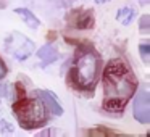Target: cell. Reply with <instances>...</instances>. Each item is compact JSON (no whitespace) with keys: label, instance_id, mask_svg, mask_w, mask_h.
Segmentation results:
<instances>
[{"label":"cell","instance_id":"1","mask_svg":"<svg viewBox=\"0 0 150 137\" xmlns=\"http://www.w3.org/2000/svg\"><path fill=\"white\" fill-rule=\"evenodd\" d=\"M137 89V79L124 60L115 58L103 71V108L107 111L124 110Z\"/></svg>","mask_w":150,"mask_h":137},{"label":"cell","instance_id":"2","mask_svg":"<svg viewBox=\"0 0 150 137\" xmlns=\"http://www.w3.org/2000/svg\"><path fill=\"white\" fill-rule=\"evenodd\" d=\"M100 56L94 50H84L78 53L71 68V82L81 90H92L97 84Z\"/></svg>","mask_w":150,"mask_h":137},{"label":"cell","instance_id":"3","mask_svg":"<svg viewBox=\"0 0 150 137\" xmlns=\"http://www.w3.org/2000/svg\"><path fill=\"white\" fill-rule=\"evenodd\" d=\"M13 111L16 114L20 124L24 129H34L42 126L47 121L45 107L42 100L37 97H23L18 102H15Z\"/></svg>","mask_w":150,"mask_h":137},{"label":"cell","instance_id":"4","mask_svg":"<svg viewBox=\"0 0 150 137\" xmlns=\"http://www.w3.org/2000/svg\"><path fill=\"white\" fill-rule=\"evenodd\" d=\"M5 49L16 60H26L34 52V42L20 32H11L5 40Z\"/></svg>","mask_w":150,"mask_h":137},{"label":"cell","instance_id":"5","mask_svg":"<svg viewBox=\"0 0 150 137\" xmlns=\"http://www.w3.org/2000/svg\"><path fill=\"white\" fill-rule=\"evenodd\" d=\"M134 118L139 123L147 124L150 121V94L147 89H140L134 100Z\"/></svg>","mask_w":150,"mask_h":137},{"label":"cell","instance_id":"6","mask_svg":"<svg viewBox=\"0 0 150 137\" xmlns=\"http://www.w3.org/2000/svg\"><path fill=\"white\" fill-rule=\"evenodd\" d=\"M69 24L78 29H86V28H92V15L91 11H84V10H78L74 13H71L69 16Z\"/></svg>","mask_w":150,"mask_h":137},{"label":"cell","instance_id":"7","mask_svg":"<svg viewBox=\"0 0 150 137\" xmlns=\"http://www.w3.org/2000/svg\"><path fill=\"white\" fill-rule=\"evenodd\" d=\"M37 95L40 97V100H42V103L47 107V110L52 111L55 116H58V114L63 113V108L60 107L58 100H57V97L52 94L50 90H37Z\"/></svg>","mask_w":150,"mask_h":137},{"label":"cell","instance_id":"8","mask_svg":"<svg viewBox=\"0 0 150 137\" xmlns=\"http://www.w3.org/2000/svg\"><path fill=\"white\" fill-rule=\"evenodd\" d=\"M37 56L42 60V66H45V65H50V63H53L57 58H58V52H57L53 47L45 45V47H42V49L37 52Z\"/></svg>","mask_w":150,"mask_h":137},{"label":"cell","instance_id":"9","mask_svg":"<svg viewBox=\"0 0 150 137\" xmlns=\"http://www.w3.org/2000/svg\"><path fill=\"white\" fill-rule=\"evenodd\" d=\"M15 13L20 15V16L24 20V23H26L29 28H33V29H37V28H39L40 21L37 20V18L34 16V13H31L28 8H15Z\"/></svg>","mask_w":150,"mask_h":137},{"label":"cell","instance_id":"10","mask_svg":"<svg viewBox=\"0 0 150 137\" xmlns=\"http://www.w3.org/2000/svg\"><path fill=\"white\" fill-rule=\"evenodd\" d=\"M136 16V11H134V8L131 7H123L120 11H118V21H120L121 24H129L131 21H132V18Z\"/></svg>","mask_w":150,"mask_h":137},{"label":"cell","instance_id":"11","mask_svg":"<svg viewBox=\"0 0 150 137\" xmlns=\"http://www.w3.org/2000/svg\"><path fill=\"white\" fill-rule=\"evenodd\" d=\"M140 31H142L144 34L150 32V16L149 15H144L142 20H140Z\"/></svg>","mask_w":150,"mask_h":137},{"label":"cell","instance_id":"12","mask_svg":"<svg viewBox=\"0 0 150 137\" xmlns=\"http://www.w3.org/2000/svg\"><path fill=\"white\" fill-rule=\"evenodd\" d=\"M139 50H140V55H142V60L145 63H149L150 61V45L149 44H142Z\"/></svg>","mask_w":150,"mask_h":137},{"label":"cell","instance_id":"13","mask_svg":"<svg viewBox=\"0 0 150 137\" xmlns=\"http://www.w3.org/2000/svg\"><path fill=\"white\" fill-rule=\"evenodd\" d=\"M5 73H7V66H5V63L0 60V79L5 76Z\"/></svg>","mask_w":150,"mask_h":137},{"label":"cell","instance_id":"14","mask_svg":"<svg viewBox=\"0 0 150 137\" xmlns=\"http://www.w3.org/2000/svg\"><path fill=\"white\" fill-rule=\"evenodd\" d=\"M97 4H105V2H108V0H95Z\"/></svg>","mask_w":150,"mask_h":137},{"label":"cell","instance_id":"15","mask_svg":"<svg viewBox=\"0 0 150 137\" xmlns=\"http://www.w3.org/2000/svg\"><path fill=\"white\" fill-rule=\"evenodd\" d=\"M140 4H142V5H145V4H149V0H140Z\"/></svg>","mask_w":150,"mask_h":137},{"label":"cell","instance_id":"16","mask_svg":"<svg viewBox=\"0 0 150 137\" xmlns=\"http://www.w3.org/2000/svg\"><path fill=\"white\" fill-rule=\"evenodd\" d=\"M0 2H2V4H4V5H5V0H0Z\"/></svg>","mask_w":150,"mask_h":137}]
</instances>
